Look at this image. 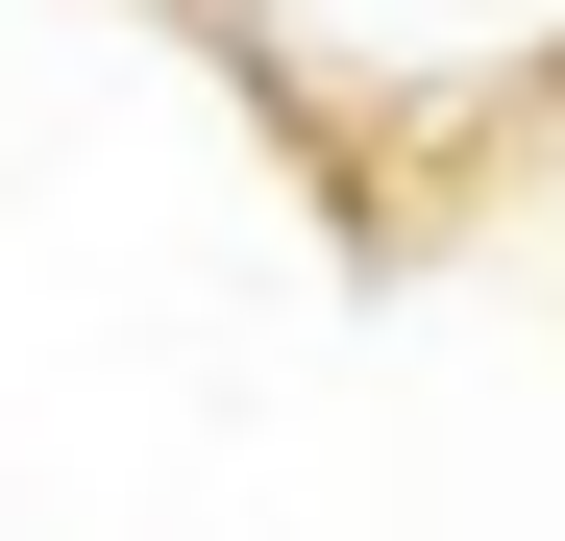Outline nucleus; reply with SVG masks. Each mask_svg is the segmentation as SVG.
I'll return each instance as SVG.
<instances>
[{"label":"nucleus","mask_w":565,"mask_h":541,"mask_svg":"<svg viewBox=\"0 0 565 541\" xmlns=\"http://www.w3.org/2000/svg\"><path fill=\"white\" fill-rule=\"evenodd\" d=\"M565 0H270V50L320 74H467V50H541Z\"/></svg>","instance_id":"nucleus-1"}]
</instances>
